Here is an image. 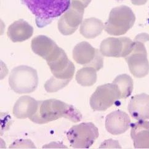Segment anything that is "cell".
Wrapping results in <instances>:
<instances>
[{
  "label": "cell",
  "mask_w": 149,
  "mask_h": 149,
  "mask_svg": "<svg viewBox=\"0 0 149 149\" xmlns=\"http://www.w3.org/2000/svg\"><path fill=\"white\" fill-rule=\"evenodd\" d=\"M54 77L61 79H71L74 74L75 67L68 59L65 51L59 47L46 60Z\"/></svg>",
  "instance_id": "cell-10"
},
{
  "label": "cell",
  "mask_w": 149,
  "mask_h": 149,
  "mask_svg": "<svg viewBox=\"0 0 149 149\" xmlns=\"http://www.w3.org/2000/svg\"><path fill=\"white\" fill-rule=\"evenodd\" d=\"M104 29V25L102 21L91 17L83 21L79 32L86 38L93 39L100 35Z\"/></svg>",
  "instance_id": "cell-18"
},
{
  "label": "cell",
  "mask_w": 149,
  "mask_h": 149,
  "mask_svg": "<svg viewBox=\"0 0 149 149\" xmlns=\"http://www.w3.org/2000/svg\"><path fill=\"white\" fill-rule=\"evenodd\" d=\"M33 33V28L23 19L15 21L9 25L7 35L14 42H22L29 40Z\"/></svg>",
  "instance_id": "cell-16"
},
{
  "label": "cell",
  "mask_w": 149,
  "mask_h": 149,
  "mask_svg": "<svg viewBox=\"0 0 149 149\" xmlns=\"http://www.w3.org/2000/svg\"><path fill=\"white\" fill-rule=\"evenodd\" d=\"M149 41L147 33H141L134 39V45L130 54L125 57L130 71L136 78H141L149 73V62L145 42Z\"/></svg>",
  "instance_id": "cell-3"
},
{
  "label": "cell",
  "mask_w": 149,
  "mask_h": 149,
  "mask_svg": "<svg viewBox=\"0 0 149 149\" xmlns=\"http://www.w3.org/2000/svg\"><path fill=\"white\" fill-rule=\"evenodd\" d=\"M136 16L130 8L117 6L111 10L104 29L108 34L113 36L125 35L134 25Z\"/></svg>",
  "instance_id": "cell-4"
},
{
  "label": "cell",
  "mask_w": 149,
  "mask_h": 149,
  "mask_svg": "<svg viewBox=\"0 0 149 149\" xmlns=\"http://www.w3.org/2000/svg\"><path fill=\"white\" fill-rule=\"evenodd\" d=\"M121 99L118 86L114 83L99 86L90 98V105L94 111H105Z\"/></svg>",
  "instance_id": "cell-7"
},
{
  "label": "cell",
  "mask_w": 149,
  "mask_h": 149,
  "mask_svg": "<svg viewBox=\"0 0 149 149\" xmlns=\"http://www.w3.org/2000/svg\"><path fill=\"white\" fill-rule=\"evenodd\" d=\"M85 8L79 1L72 0L71 4L58 21V29L63 35H72L83 22Z\"/></svg>",
  "instance_id": "cell-9"
},
{
  "label": "cell",
  "mask_w": 149,
  "mask_h": 149,
  "mask_svg": "<svg viewBox=\"0 0 149 149\" xmlns=\"http://www.w3.org/2000/svg\"><path fill=\"white\" fill-rule=\"evenodd\" d=\"M38 101L29 95H24L15 102L13 115L18 119H25L34 115L38 109Z\"/></svg>",
  "instance_id": "cell-14"
},
{
  "label": "cell",
  "mask_w": 149,
  "mask_h": 149,
  "mask_svg": "<svg viewBox=\"0 0 149 149\" xmlns=\"http://www.w3.org/2000/svg\"><path fill=\"white\" fill-rule=\"evenodd\" d=\"M118 88L121 94V99L128 97L133 91V80L127 74H122L117 76L113 81Z\"/></svg>",
  "instance_id": "cell-20"
},
{
  "label": "cell",
  "mask_w": 149,
  "mask_h": 149,
  "mask_svg": "<svg viewBox=\"0 0 149 149\" xmlns=\"http://www.w3.org/2000/svg\"><path fill=\"white\" fill-rule=\"evenodd\" d=\"M99 136L98 128L91 122L74 125L67 132L71 146L76 148H89Z\"/></svg>",
  "instance_id": "cell-6"
},
{
  "label": "cell",
  "mask_w": 149,
  "mask_h": 149,
  "mask_svg": "<svg viewBox=\"0 0 149 149\" xmlns=\"http://www.w3.org/2000/svg\"><path fill=\"white\" fill-rule=\"evenodd\" d=\"M97 70L91 67H84L76 74V80L83 86H91L97 81Z\"/></svg>",
  "instance_id": "cell-19"
},
{
  "label": "cell",
  "mask_w": 149,
  "mask_h": 149,
  "mask_svg": "<svg viewBox=\"0 0 149 149\" xmlns=\"http://www.w3.org/2000/svg\"><path fill=\"white\" fill-rule=\"evenodd\" d=\"M131 123L128 115L124 111L116 110L106 116L105 128L111 134L119 135L130 128Z\"/></svg>",
  "instance_id": "cell-12"
},
{
  "label": "cell",
  "mask_w": 149,
  "mask_h": 149,
  "mask_svg": "<svg viewBox=\"0 0 149 149\" xmlns=\"http://www.w3.org/2000/svg\"><path fill=\"white\" fill-rule=\"evenodd\" d=\"M147 1L148 0H131V3L136 6H141V5L145 4Z\"/></svg>",
  "instance_id": "cell-22"
},
{
  "label": "cell",
  "mask_w": 149,
  "mask_h": 149,
  "mask_svg": "<svg viewBox=\"0 0 149 149\" xmlns=\"http://www.w3.org/2000/svg\"><path fill=\"white\" fill-rule=\"evenodd\" d=\"M131 126V137L134 147L149 148V121L139 120Z\"/></svg>",
  "instance_id": "cell-15"
},
{
  "label": "cell",
  "mask_w": 149,
  "mask_h": 149,
  "mask_svg": "<svg viewBox=\"0 0 149 149\" xmlns=\"http://www.w3.org/2000/svg\"><path fill=\"white\" fill-rule=\"evenodd\" d=\"M73 1H77L80 2L85 8H86L89 5V4L91 3V0H73Z\"/></svg>",
  "instance_id": "cell-23"
},
{
  "label": "cell",
  "mask_w": 149,
  "mask_h": 149,
  "mask_svg": "<svg viewBox=\"0 0 149 149\" xmlns=\"http://www.w3.org/2000/svg\"><path fill=\"white\" fill-rule=\"evenodd\" d=\"M38 104L36 113L30 118L35 123L45 124L61 118L77 123L82 119L81 113L76 108L59 100L47 99L38 101Z\"/></svg>",
  "instance_id": "cell-1"
},
{
  "label": "cell",
  "mask_w": 149,
  "mask_h": 149,
  "mask_svg": "<svg viewBox=\"0 0 149 149\" xmlns=\"http://www.w3.org/2000/svg\"><path fill=\"white\" fill-rule=\"evenodd\" d=\"M134 45V41L127 37H111L102 41L100 51L104 56L125 58L131 52Z\"/></svg>",
  "instance_id": "cell-11"
},
{
  "label": "cell",
  "mask_w": 149,
  "mask_h": 149,
  "mask_svg": "<svg viewBox=\"0 0 149 149\" xmlns=\"http://www.w3.org/2000/svg\"><path fill=\"white\" fill-rule=\"evenodd\" d=\"M148 23H149V19H148Z\"/></svg>",
  "instance_id": "cell-24"
},
{
  "label": "cell",
  "mask_w": 149,
  "mask_h": 149,
  "mask_svg": "<svg viewBox=\"0 0 149 149\" xmlns=\"http://www.w3.org/2000/svg\"><path fill=\"white\" fill-rule=\"evenodd\" d=\"M71 79H61L53 76L45 84V90L48 93H54L65 87Z\"/></svg>",
  "instance_id": "cell-21"
},
{
  "label": "cell",
  "mask_w": 149,
  "mask_h": 149,
  "mask_svg": "<svg viewBox=\"0 0 149 149\" xmlns=\"http://www.w3.org/2000/svg\"><path fill=\"white\" fill-rule=\"evenodd\" d=\"M9 86L17 94H29L35 91L38 84L35 69L20 65L13 69L9 78Z\"/></svg>",
  "instance_id": "cell-5"
},
{
  "label": "cell",
  "mask_w": 149,
  "mask_h": 149,
  "mask_svg": "<svg viewBox=\"0 0 149 149\" xmlns=\"http://www.w3.org/2000/svg\"><path fill=\"white\" fill-rule=\"evenodd\" d=\"M36 17L39 28L45 27L68 10L71 0H21Z\"/></svg>",
  "instance_id": "cell-2"
},
{
  "label": "cell",
  "mask_w": 149,
  "mask_h": 149,
  "mask_svg": "<svg viewBox=\"0 0 149 149\" xmlns=\"http://www.w3.org/2000/svg\"><path fill=\"white\" fill-rule=\"evenodd\" d=\"M58 46L49 37L45 35L37 36L31 41V47L34 53L46 61L57 49Z\"/></svg>",
  "instance_id": "cell-17"
},
{
  "label": "cell",
  "mask_w": 149,
  "mask_h": 149,
  "mask_svg": "<svg viewBox=\"0 0 149 149\" xmlns=\"http://www.w3.org/2000/svg\"><path fill=\"white\" fill-rule=\"evenodd\" d=\"M127 110L131 116L135 120H148L149 95L142 93L133 96L128 104Z\"/></svg>",
  "instance_id": "cell-13"
},
{
  "label": "cell",
  "mask_w": 149,
  "mask_h": 149,
  "mask_svg": "<svg viewBox=\"0 0 149 149\" xmlns=\"http://www.w3.org/2000/svg\"><path fill=\"white\" fill-rule=\"evenodd\" d=\"M99 49L94 48L89 42L82 41L74 46L73 58L79 64L91 67L99 71L103 67L104 58Z\"/></svg>",
  "instance_id": "cell-8"
}]
</instances>
